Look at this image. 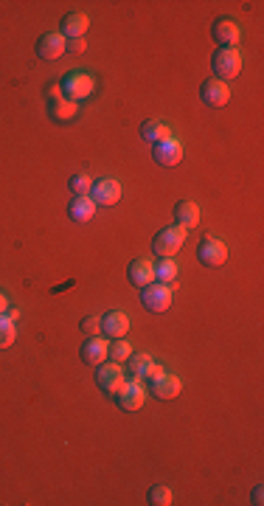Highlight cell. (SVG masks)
<instances>
[{
    "instance_id": "obj_1",
    "label": "cell",
    "mask_w": 264,
    "mask_h": 506,
    "mask_svg": "<svg viewBox=\"0 0 264 506\" xmlns=\"http://www.w3.org/2000/svg\"><path fill=\"white\" fill-rule=\"evenodd\" d=\"M189 231L183 225H169L163 231H158V236L152 240V251L160 259H174V253H180V248L186 245Z\"/></svg>"
},
{
    "instance_id": "obj_2",
    "label": "cell",
    "mask_w": 264,
    "mask_h": 506,
    "mask_svg": "<svg viewBox=\"0 0 264 506\" xmlns=\"http://www.w3.org/2000/svg\"><path fill=\"white\" fill-rule=\"evenodd\" d=\"M211 71H214V79H219V82L237 79L242 73V51L239 48H219L211 59Z\"/></svg>"
},
{
    "instance_id": "obj_3",
    "label": "cell",
    "mask_w": 264,
    "mask_h": 506,
    "mask_svg": "<svg viewBox=\"0 0 264 506\" xmlns=\"http://www.w3.org/2000/svg\"><path fill=\"white\" fill-rule=\"evenodd\" d=\"M93 91H96V79L91 73H84V71H71L62 79V96L71 99V102H76V104L82 99H87Z\"/></svg>"
},
{
    "instance_id": "obj_4",
    "label": "cell",
    "mask_w": 264,
    "mask_h": 506,
    "mask_svg": "<svg viewBox=\"0 0 264 506\" xmlns=\"http://www.w3.org/2000/svg\"><path fill=\"white\" fill-rule=\"evenodd\" d=\"M141 304L149 310V312H166L171 307V284H160V281H152L141 287Z\"/></svg>"
},
{
    "instance_id": "obj_5",
    "label": "cell",
    "mask_w": 264,
    "mask_h": 506,
    "mask_svg": "<svg viewBox=\"0 0 264 506\" xmlns=\"http://www.w3.org/2000/svg\"><path fill=\"white\" fill-rule=\"evenodd\" d=\"M124 382H127V380H124V371H121L119 363H112V366H104V363H101V366L96 369V385H99L104 394H110V397L119 394V391L124 389Z\"/></svg>"
},
{
    "instance_id": "obj_6",
    "label": "cell",
    "mask_w": 264,
    "mask_h": 506,
    "mask_svg": "<svg viewBox=\"0 0 264 506\" xmlns=\"http://www.w3.org/2000/svg\"><path fill=\"white\" fill-rule=\"evenodd\" d=\"M115 402H119V408L121 411H127V413H132V411H141L143 408V402H146V389L141 385V380H130V382H124V389L115 394Z\"/></svg>"
},
{
    "instance_id": "obj_7",
    "label": "cell",
    "mask_w": 264,
    "mask_h": 506,
    "mask_svg": "<svg viewBox=\"0 0 264 506\" xmlns=\"http://www.w3.org/2000/svg\"><path fill=\"white\" fill-rule=\"evenodd\" d=\"M197 259L205 267H219L228 259V248H225V242L214 240V236H205V240L200 242V248H197Z\"/></svg>"
},
{
    "instance_id": "obj_8",
    "label": "cell",
    "mask_w": 264,
    "mask_h": 506,
    "mask_svg": "<svg viewBox=\"0 0 264 506\" xmlns=\"http://www.w3.org/2000/svg\"><path fill=\"white\" fill-rule=\"evenodd\" d=\"M211 34L219 43V48H237V43L242 37V28H239V23H233L230 17H219L214 23V28H211Z\"/></svg>"
},
{
    "instance_id": "obj_9",
    "label": "cell",
    "mask_w": 264,
    "mask_h": 506,
    "mask_svg": "<svg viewBox=\"0 0 264 506\" xmlns=\"http://www.w3.org/2000/svg\"><path fill=\"white\" fill-rule=\"evenodd\" d=\"M200 96H202V102L208 107H225L230 102V87H228V82L208 79V82H202Z\"/></svg>"
},
{
    "instance_id": "obj_10",
    "label": "cell",
    "mask_w": 264,
    "mask_h": 506,
    "mask_svg": "<svg viewBox=\"0 0 264 506\" xmlns=\"http://www.w3.org/2000/svg\"><path fill=\"white\" fill-rule=\"evenodd\" d=\"M91 200L96 205H115L121 200V183L110 181V177H101V181H96L91 189Z\"/></svg>"
},
{
    "instance_id": "obj_11",
    "label": "cell",
    "mask_w": 264,
    "mask_h": 506,
    "mask_svg": "<svg viewBox=\"0 0 264 506\" xmlns=\"http://www.w3.org/2000/svg\"><path fill=\"white\" fill-rule=\"evenodd\" d=\"M152 155H155V161H158L160 166H178V163L183 161V143H180L178 138H166V141L155 143Z\"/></svg>"
},
{
    "instance_id": "obj_12",
    "label": "cell",
    "mask_w": 264,
    "mask_h": 506,
    "mask_svg": "<svg viewBox=\"0 0 264 506\" xmlns=\"http://www.w3.org/2000/svg\"><path fill=\"white\" fill-rule=\"evenodd\" d=\"M65 45H68V40L60 32H48L37 40V56L40 59H60L65 54Z\"/></svg>"
},
{
    "instance_id": "obj_13",
    "label": "cell",
    "mask_w": 264,
    "mask_h": 506,
    "mask_svg": "<svg viewBox=\"0 0 264 506\" xmlns=\"http://www.w3.org/2000/svg\"><path fill=\"white\" fill-rule=\"evenodd\" d=\"M107 352H110V343L107 341L87 338V343H82L79 357H82V363H87V366H101L107 360Z\"/></svg>"
},
{
    "instance_id": "obj_14",
    "label": "cell",
    "mask_w": 264,
    "mask_h": 506,
    "mask_svg": "<svg viewBox=\"0 0 264 506\" xmlns=\"http://www.w3.org/2000/svg\"><path fill=\"white\" fill-rule=\"evenodd\" d=\"M101 332L107 335V338H124L127 332H130V318H127V312H121V310H112V312H107L104 318H101Z\"/></svg>"
},
{
    "instance_id": "obj_15",
    "label": "cell",
    "mask_w": 264,
    "mask_h": 506,
    "mask_svg": "<svg viewBox=\"0 0 264 506\" xmlns=\"http://www.w3.org/2000/svg\"><path fill=\"white\" fill-rule=\"evenodd\" d=\"M87 28H91V20H87V14L82 12H73V14H65L62 23H60V34L65 40H79L87 34Z\"/></svg>"
},
{
    "instance_id": "obj_16",
    "label": "cell",
    "mask_w": 264,
    "mask_h": 506,
    "mask_svg": "<svg viewBox=\"0 0 264 506\" xmlns=\"http://www.w3.org/2000/svg\"><path fill=\"white\" fill-rule=\"evenodd\" d=\"M180 389H183V382H180V377L178 374H160L158 380H152V394L158 397V400H174L180 394Z\"/></svg>"
},
{
    "instance_id": "obj_17",
    "label": "cell",
    "mask_w": 264,
    "mask_h": 506,
    "mask_svg": "<svg viewBox=\"0 0 264 506\" xmlns=\"http://www.w3.org/2000/svg\"><path fill=\"white\" fill-rule=\"evenodd\" d=\"M127 276H130V284H132V287H146V284L155 281V264H152L149 259H135V262L130 264Z\"/></svg>"
},
{
    "instance_id": "obj_18",
    "label": "cell",
    "mask_w": 264,
    "mask_h": 506,
    "mask_svg": "<svg viewBox=\"0 0 264 506\" xmlns=\"http://www.w3.org/2000/svg\"><path fill=\"white\" fill-rule=\"evenodd\" d=\"M79 113V104L71 102V99H56V102H48V118H53L56 124H68L71 118H76Z\"/></svg>"
},
{
    "instance_id": "obj_19",
    "label": "cell",
    "mask_w": 264,
    "mask_h": 506,
    "mask_svg": "<svg viewBox=\"0 0 264 506\" xmlns=\"http://www.w3.org/2000/svg\"><path fill=\"white\" fill-rule=\"evenodd\" d=\"M68 214L73 222H91L96 214V203L91 197H73L68 205Z\"/></svg>"
},
{
    "instance_id": "obj_20",
    "label": "cell",
    "mask_w": 264,
    "mask_h": 506,
    "mask_svg": "<svg viewBox=\"0 0 264 506\" xmlns=\"http://www.w3.org/2000/svg\"><path fill=\"white\" fill-rule=\"evenodd\" d=\"M174 217H178V225H183V228L189 231V228H194V225L200 222V208H197L194 203L183 200V203L174 205Z\"/></svg>"
},
{
    "instance_id": "obj_21",
    "label": "cell",
    "mask_w": 264,
    "mask_h": 506,
    "mask_svg": "<svg viewBox=\"0 0 264 506\" xmlns=\"http://www.w3.org/2000/svg\"><path fill=\"white\" fill-rule=\"evenodd\" d=\"M141 138H143V141H149V143L155 146V143H160V141L171 138V130H169L163 122H146V124L141 127Z\"/></svg>"
},
{
    "instance_id": "obj_22",
    "label": "cell",
    "mask_w": 264,
    "mask_h": 506,
    "mask_svg": "<svg viewBox=\"0 0 264 506\" xmlns=\"http://www.w3.org/2000/svg\"><path fill=\"white\" fill-rule=\"evenodd\" d=\"M174 279H178V264H174V259H160V262L155 264V281L171 284Z\"/></svg>"
},
{
    "instance_id": "obj_23",
    "label": "cell",
    "mask_w": 264,
    "mask_h": 506,
    "mask_svg": "<svg viewBox=\"0 0 264 506\" xmlns=\"http://www.w3.org/2000/svg\"><path fill=\"white\" fill-rule=\"evenodd\" d=\"M107 357H112V363H127L130 357H132V346H130L124 338H119L115 343H110V352H107Z\"/></svg>"
},
{
    "instance_id": "obj_24",
    "label": "cell",
    "mask_w": 264,
    "mask_h": 506,
    "mask_svg": "<svg viewBox=\"0 0 264 506\" xmlns=\"http://www.w3.org/2000/svg\"><path fill=\"white\" fill-rule=\"evenodd\" d=\"M17 341V326L6 315H0V349H9Z\"/></svg>"
},
{
    "instance_id": "obj_25",
    "label": "cell",
    "mask_w": 264,
    "mask_h": 506,
    "mask_svg": "<svg viewBox=\"0 0 264 506\" xmlns=\"http://www.w3.org/2000/svg\"><path fill=\"white\" fill-rule=\"evenodd\" d=\"M68 189L73 192V197H91V189H93V181L87 174H73Z\"/></svg>"
},
{
    "instance_id": "obj_26",
    "label": "cell",
    "mask_w": 264,
    "mask_h": 506,
    "mask_svg": "<svg viewBox=\"0 0 264 506\" xmlns=\"http://www.w3.org/2000/svg\"><path fill=\"white\" fill-rule=\"evenodd\" d=\"M146 501H149L152 506H169V503H171V490L163 487V484H155V487L149 490V498H146Z\"/></svg>"
},
{
    "instance_id": "obj_27",
    "label": "cell",
    "mask_w": 264,
    "mask_h": 506,
    "mask_svg": "<svg viewBox=\"0 0 264 506\" xmlns=\"http://www.w3.org/2000/svg\"><path fill=\"white\" fill-rule=\"evenodd\" d=\"M130 360H132V366H130V369H132V380H143V374H146V369H149V363H152V357H149V354H143V352H141V354H135V357H130Z\"/></svg>"
},
{
    "instance_id": "obj_28",
    "label": "cell",
    "mask_w": 264,
    "mask_h": 506,
    "mask_svg": "<svg viewBox=\"0 0 264 506\" xmlns=\"http://www.w3.org/2000/svg\"><path fill=\"white\" fill-rule=\"evenodd\" d=\"M82 332L87 335V338H99V332H101V318H84L82 321Z\"/></svg>"
},
{
    "instance_id": "obj_29",
    "label": "cell",
    "mask_w": 264,
    "mask_h": 506,
    "mask_svg": "<svg viewBox=\"0 0 264 506\" xmlns=\"http://www.w3.org/2000/svg\"><path fill=\"white\" fill-rule=\"evenodd\" d=\"M160 374H163V366L152 360V363H149V369H146V374H143V380H149V382H152V380H158Z\"/></svg>"
},
{
    "instance_id": "obj_30",
    "label": "cell",
    "mask_w": 264,
    "mask_h": 506,
    "mask_svg": "<svg viewBox=\"0 0 264 506\" xmlns=\"http://www.w3.org/2000/svg\"><path fill=\"white\" fill-rule=\"evenodd\" d=\"M65 51H71V54H82V51H84V37H79V40H68Z\"/></svg>"
},
{
    "instance_id": "obj_31",
    "label": "cell",
    "mask_w": 264,
    "mask_h": 506,
    "mask_svg": "<svg viewBox=\"0 0 264 506\" xmlns=\"http://www.w3.org/2000/svg\"><path fill=\"white\" fill-rule=\"evenodd\" d=\"M56 99H65L62 96V84H48V102H56Z\"/></svg>"
},
{
    "instance_id": "obj_32",
    "label": "cell",
    "mask_w": 264,
    "mask_h": 506,
    "mask_svg": "<svg viewBox=\"0 0 264 506\" xmlns=\"http://www.w3.org/2000/svg\"><path fill=\"white\" fill-rule=\"evenodd\" d=\"M250 498H253V501H250V503H253V506H261V503H264V501H261V498H264V487H261V484H259V487H256V490H253V495H250Z\"/></svg>"
},
{
    "instance_id": "obj_33",
    "label": "cell",
    "mask_w": 264,
    "mask_h": 506,
    "mask_svg": "<svg viewBox=\"0 0 264 506\" xmlns=\"http://www.w3.org/2000/svg\"><path fill=\"white\" fill-rule=\"evenodd\" d=\"M6 310H9V299L0 292V315H6Z\"/></svg>"
},
{
    "instance_id": "obj_34",
    "label": "cell",
    "mask_w": 264,
    "mask_h": 506,
    "mask_svg": "<svg viewBox=\"0 0 264 506\" xmlns=\"http://www.w3.org/2000/svg\"><path fill=\"white\" fill-rule=\"evenodd\" d=\"M6 318H9V321H17V318H20V310H14V307L6 310Z\"/></svg>"
}]
</instances>
